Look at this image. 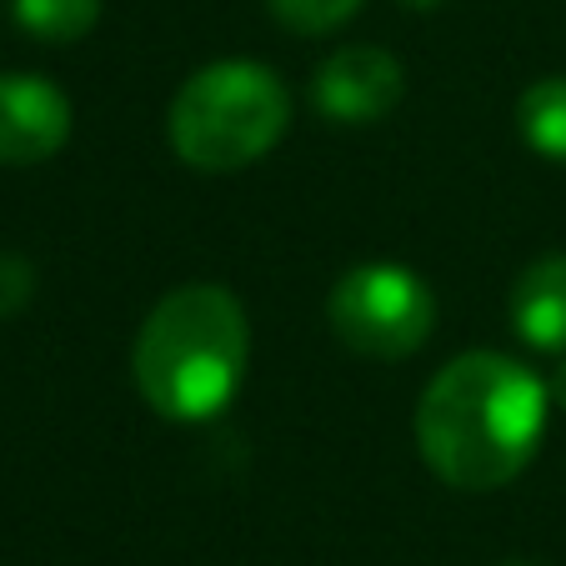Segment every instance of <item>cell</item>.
<instances>
[{
  "instance_id": "cell-1",
  "label": "cell",
  "mask_w": 566,
  "mask_h": 566,
  "mask_svg": "<svg viewBox=\"0 0 566 566\" xmlns=\"http://www.w3.org/2000/svg\"><path fill=\"white\" fill-rule=\"evenodd\" d=\"M552 391L506 352H461L417 401V451L457 492H496L532 467Z\"/></svg>"
},
{
  "instance_id": "cell-2",
  "label": "cell",
  "mask_w": 566,
  "mask_h": 566,
  "mask_svg": "<svg viewBox=\"0 0 566 566\" xmlns=\"http://www.w3.org/2000/svg\"><path fill=\"white\" fill-rule=\"evenodd\" d=\"M251 326L247 306L221 281H186L146 311L130 346V376L146 407L166 421L221 417L247 381Z\"/></svg>"
},
{
  "instance_id": "cell-3",
  "label": "cell",
  "mask_w": 566,
  "mask_h": 566,
  "mask_svg": "<svg viewBox=\"0 0 566 566\" xmlns=\"http://www.w3.org/2000/svg\"><path fill=\"white\" fill-rule=\"evenodd\" d=\"M291 130V91L261 61H211L191 71L166 111L171 150L201 176L256 166Z\"/></svg>"
},
{
  "instance_id": "cell-4",
  "label": "cell",
  "mask_w": 566,
  "mask_h": 566,
  "mask_svg": "<svg viewBox=\"0 0 566 566\" xmlns=\"http://www.w3.org/2000/svg\"><path fill=\"white\" fill-rule=\"evenodd\" d=\"M326 321L346 352L366 361H401L437 332V291L401 261H366L332 286Z\"/></svg>"
},
{
  "instance_id": "cell-5",
  "label": "cell",
  "mask_w": 566,
  "mask_h": 566,
  "mask_svg": "<svg viewBox=\"0 0 566 566\" xmlns=\"http://www.w3.org/2000/svg\"><path fill=\"white\" fill-rule=\"evenodd\" d=\"M407 71L381 45H336L311 75V106L336 126H376L401 106Z\"/></svg>"
},
{
  "instance_id": "cell-6",
  "label": "cell",
  "mask_w": 566,
  "mask_h": 566,
  "mask_svg": "<svg viewBox=\"0 0 566 566\" xmlns=\"http://www.w3.org/2000/svg\"><path fill=\"white\" fill-rule=\"evenodd\" d=\"M75 111L51 75L0 71V166H41L71 140Z\"/></svg>"
},
{
  "instance_id": "cell-7",
  "label": "cell",
  "mask_w": 566,
  "mask_h": 566,
  "mask_svg": "<svg viewBox=\"0 0 566 566\" xmlns=\"http://www.w3.org/2000/svg\"><path fill=\"white\" fill-rule=\"evenodd\" d=\"M512 332L532 352L566 356V256H542L512 281Z\"/></svg>"
},
{
  "instance_id": "cell-8",
  "label": "cell",
  "mask_w": 566,
  "mask_h": 566,
  "mask_svg": "<svg viewBox=\"0 0 566 566\" xmlns=\"http://www.w3.org/2000/svg\"><path fill=\"white\" fill-rule=\"evenodd\" d=\"M516 130L542 160L566 166V75H542L516 101Z\"/></svg>"
},
{
  "instance_id": "cell-9",
  "label": "cell",
  "mask_w": 566,
  "mask_h": 566,
  "mask_svg": "<svg viewBox=\"0 0 566 566\" xmlns=\"http://www.w3.org/2000/svg\"><path fill=\"white\" fill-rule=\"evenodd\" d=\"M11 21L45 45H71L96 31L101 0H11Z\"/></svg>"
},
{
  "instance_id": "cell-10",
  "label": "cell",
  "mask_w": 566,
  "mask_h": 566,
  "mask_svg": "<svg viewBox=\"0 0 566 566\" xmlns=\"http://www.w3.org/2000/svg\"><path fill=\"white\" fill-rule=\"evenodd\" d=\"M366 0H266V11L276 25H286L291 35H326L342 31Z\"/></svg>"
},
{
  "instance_id": "cell-11",
  "label": "cell",
  "mask_w": 566,
  "mask_h": 566,
  "mask_svg": "<svg viewBox=\"0 0 566 566\" xmlns=\"http://www.w3.org/2000/svg\"><path fill=\"white\" fill-rule=\"evenodd\" d=\"M35 296V271L25 256H11L0 251V316H15L25 301Z\"/></svg>"
},
{
  "instance_id": "cell-12",
  "label": "cell",
  "mask_w": 566,
  "mask_h": 566,
  "mask_svg": "<svg viewBox=\"0 0 566 566\" xmlns=\"http://www.w3.org/2000/svg\"><path fill=\"white\" fill-rule=\"evenodd\" d=\"M546 391H552V407L566 411V356L556 361V371H552V381H546Z\"/></svg>"
},
{
  "instance_id": "cell-13",
  "label": "cell",
  "mask_w": 566,
  "mask_h": 566,
  "mask_svg": "<svg viewBox=\"0 0 566 566\" xmlns=\"http://www.w3.org/2000/svg\"><path fill=\"white\" fill-rule=\"evenodd\" d=\"M401 6H407V11H441L447 0H401Z\"/></svg>"
},
{
  "instance_id": "cell-14",
  "label": "cell",
  "mask_w": 566,
  "mask_h": 566,
  "mask_svg": "<svg viewBox=\"0 0 566 566\" xmlns=\"http://www.w3.org/2000/svg\"><path fill=\"white\" fill-rule=\"evenodd\" d=\"M502 566H526V562H502Z\"/></svg>"
}]
</instances>
